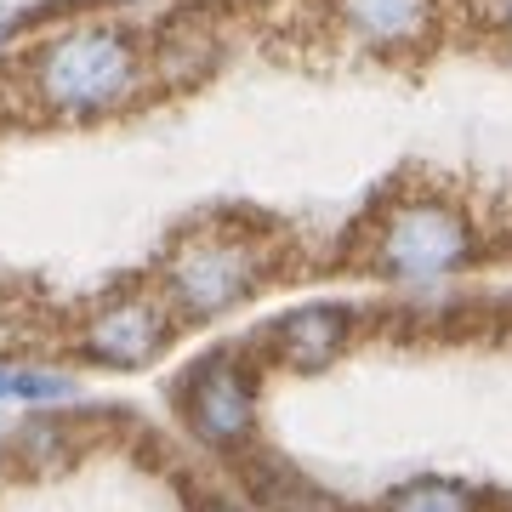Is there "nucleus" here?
Masks as SVG:
<instances>
[{"label": "nucleus", "mask_w": 512, "mask_h": 512, "mask_svg": "<svg viewBox=\"0 0 512 512\" xmlns=\"http://www.w3.org/2000/svg\"><path fill=\"white\" fill-rule=\"evenodd\" d=\"M29 92L57 120H103L143 86V40L126 23H74L40 40L29 57Z\"/></svg>", "instance_id": "obj_1"}, {"label": "nucleus", "mask_w": 512, "mask_h": 512, "mask_svg": "<svg viewBox=\"0 0 512 512\" xmlns=\"http://www.w3.org/2000/svg\"><path fill=\"white\" fill-rule=\"evenodd\" d=\"M268 279V245L228 222H205L171 239L154 268V296L177 325H217L245 308Z\"/></svg>", "instance_id": "obj_2"}, {"label": "nucleus", "mask_w": 512, "mask_h": 512, "mask_svg": "<svg viewBox=\"0 0 512 512\" xmlns=\"http://www.w3.org/2000/svg\"><path fill=\"white\" fill-rule=\"evenodd\" d=\"M177 421L183 433L211 456H245L256 444V421H262V382L245 348H211L183 370L177 382Z\"/></svg>", "instance_id": "obj_3"}, {"label": "nucleus", "mask_w": 512, "mask_h": 512, "mask_svg": "<svg viewBox=\"0 0 512 512\" xmlns=\"http://www.w3.org/2000/svg\"><path fill=\"white\" fill-rule=\"evenodd\" d=\"M177 342V319L165 313L154 285H114L109 296H97L86 319L74 325L69 348L80 365L109 370V376H137L154 370Z\"/></svg>", "instance_id": "obj_4"}, {"label": "nucleus", "mask_w": 512, "mask_h": 512, "mask_svg": "<svg viewBox=\"0 0 512 512\" xmlns=\"http://www.w3.org/2000/svg\"><path fill=\"white\" fill-rule=\"evenodd\" d=\"M376 274L399 285H433L473 262V222L450 200H399L370 239Z\"/></svg>", "instance_id": "obj_5"}, {"label": "nucleus", "mask_w": 512, "mask_h": 512, "mask_svg": "<svg viewBox=\"0 0 512 512\" xmlns=\"http://www.w3.org/2000/svg\"><path fill=\"white\" fill-rule=\"evenodd\" d=\"M353 325H359V319H353L348 302H302V308L279 313L274 325H268L262 353L285 370L313 376V370H325V365L342 359V348L353 342Z\"/></svg>", "instance_id": "obj_6"}, {"label": "nucleus", "mask_w": 512, "mask_h": 512, "mask_svg": "<svg viewBox=\"0 0 512 512\" xmlns=\"http://www.w3.org/2000/svg\"><path fill=\"white\" fill-rule=\"evenodd\" d=\"M80 456V427L63 410H23V421H12V433L0 439V461L18 478H57L69 473Z\"/></svg>", "instance_id": "obj_7"}, {"label": "nucleus", "mask_w": 512, "mask_h": 512, "mask_svg": "<svg viewBox=\"0 0 512 512\" xmlns=\"http://www.w3.org/2000/svg\"><path fill=\"white\" fill-rule=\"evenodd\" d=\"M336 18L376 52H399L433 29V0H336Z\"/></svg>", "instance_id": "obj_8"}, {"label": "nucleus", "mask_w": 512, "mask_h": 512, "mask_svg": "<svg viewBox=\"0 0 512 512\" xmlns=\"http://www.w3.org/2000/svg\"><path fill=\"white\" fill-rule=\"evenodd\" d=\"M12 404L18 410H69V404H80V382L63 365L23 359V365H12Z\"/></svg>", "instance_id": "obj_9"}, {"label": "nucleus", "mask_w": 512, "mask_h": 512, "mask_svg": "<svg viewBox=\"0 0 512 512\" xmlns=\"http://www.w3.org/2000/svg\"><path fill=\"white\" fill-rule=\"evenodd\" d=\"M382 512H478V495L461 484V478H410V484H399V490L382 501Z\"/></svg>", "instance_id": "obj_10"}, {"label": "nucleus", "mask_w": 512, "mask_h": 512, "mask_svg": "<svg viewBox=\"0 0 512 512\" xmlns=\"http://www.w3.org/2000/svg\"><path fill=\"white\" fill-rule=\"evenodd\" d=\"M194 512H245V507L228 501V495H205V501H194Z\"/></svg>", "instance_id": "obj_11"}, {"label": "nucleus", "mask_w": 512, "mask_h": 512, "mask_svg": "<svg viewBox=\"0 0 512 512\" xmlns=\"http://www.w3.org/2000/svg\"><path fill=\"white\" fill-rule=\"evenodd\" d=\"M12 29H18V6H12V0H0V46L12 40Z\"/></svg>", "instance_id": "obj_12"}, {"label": "nucleus", "mask_w": 512, "mask_h": 512, "mask_svg": "<svg viewBox=\"0 0 512 512\" xmlns=\"http://www.w3.org/2000/svg\"><path fill=\"white\" fill-rule=\"evenodd\" d=\"M0 410H18L12 404V359H0Z\"/></svg>", "instance_id": "obj_13"}]
</instances>
